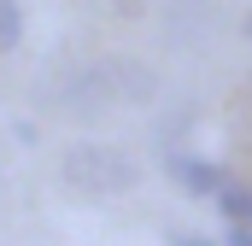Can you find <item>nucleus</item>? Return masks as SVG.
I'll return each instance as SVG.
<instances>
[{
  "instance_id": "nucleus-1",
  "label": "nucleus",
  "mask_w": 252,
  "mask_h": 246,
  "mask_svg": "<svg viewBox=\"0 0 252 246\" xmlns=\"http://www.w3.org/2000/svg\"><path fill=\"white\" fill-rule=\"evenodd\" d=\"M153 94H158V82L141 59H100L70 82V106L82 118H100L112 106H147Z\"/></svg>"
},
{
  "instance_id": "nucleus-2",
  "label": "nucleus",
  "mask_w": 252,
  "mask_h": 246,
  "mask_svg": "<svg viewBox=\"0 0 252 246\" xmlns=\"http://www.w3.org/2000/svg\"><path fill=\"white\" fill-rule=\"evenodd\" d=\"M135 182H141V164L124 147H112V141H76V147H64V187H76L88 199H118Z\"/></svg>"
},
{
  "instance_id": "nucleus-3",
  "label": "nucleus",
  "mask_w": 252,
  "mask_h": 246,
  "mask_svg": "<svg viewBox=\"0 0 252 246\" xmlns=\"http://www.w3.org/2000/svg\"><path fill=\"white\" fill-rule=\"evenodd\" d=\"M164 170H170V182L182 187V193H193V199H211L217 187L229 182V170H223V164H211V158H199V153H170V158H164Z\"/></svg>"
},
{
  "instance_id": "nucleus-4",
  "label": "nucleus",
  "mask_w": 252,
  "mask_h": 246,
  "mask_svg": "<svg viewBox=\"0 0 252 246\" xmlns=\"http://www.w3.org/2000/svg\"><path fill=\"white\" fill-rule=\"evenodd\" d=\"M211 199H217V217H229V223H247V229H252V182H235V176H229V182L217 187Z\"/></svg>"
},
{
  "instance_id": "nucleus-5",
  "label": "nucleus",
  "mask_w": 252,
  "mask_h": 246,
  "mask_svg": "<svg viewBox=\"0 0 252 246\" xmlns=\"http://www.w3.org/2000/svg\"><path fill=\"white\" fill-rule=\"evenodd\" d=\"M24 35V0H0V53H12Z\"/></svg>"
},
{
  "instance_id": "nucleus-6",
  "label": "nucleus",
  "mask_w": 252,
  "mask_h": 246,
  "mask_svg": "<svg viewBox=\"0 0 252 246\" xmlns=\"http://www.w3.org/2000/svg\"><path fill=\"white\" fill-rule=\"evenodd\" d=\"M164 246H217V241H211V235H188V229H170Z\"/></svg>"
},
{
  "instance_id": "nucleus-7",
  "label": "nucleus",
  "mask_w": 252,
  "mask_h": 246,
  "mask_svg": "<svg viewBox=\"0 0 252 246\" xmlns=\"http://www.w3.org/2000/svg\"><path fill=\"white\" fill-rule=\"evenodd\" d=\"M223 246H252V229H247V223H229V241H223Z\"/></svg>"
},
{
  "instance_id": "nucleus-8",
  "label": "nucleus",
  "mask_w": 252,
  "mask_h": 246,
  "mask_svg": "<svg viewBox=\"0 0 252 246\" xmlns=\"http://www.w3.org/2000/svg\"><path fill=\"white\" fill-rule=\"evenodd\" d=\"M112 6H118V12H124V18H141V12H147V6H153V0H112Z\"/></svg>"
},
{
  "instance_id": "nucleus-9",
  "label": "nucleus",
  "mask_w": 252,
  "mask_h": 246,
  "mask_svg": "<svg viewBox=\"0 0 252 246\" xmlns=\"http://www.w3.org/2000/svg\"><path fill=\"white\" fill-rule=\"evenodd\" d=\"M241 35H247V41H252V12H247V18H241Z\"/></svg>"
}]
</instances>
